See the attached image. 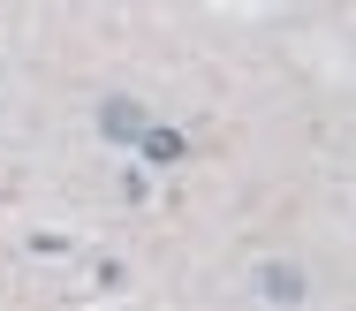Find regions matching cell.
Segmentation results:
<instances>
[{
    "label": "cell",
    "mask_w": 356,
    "mask_h": 311,
    "mask_svg": "<svg viewBox=\"0 0 356 311\" xmlns=\"http://www.w3.org/2000/svg\"><path fill=\"white\" fill-rule=\"evenodd\" d=\"M258 289H266L273 304H296V296H303V273H288V266H266V273H258Z\"/></svg>",
    "instance_id": "obj_1"
},
{
    "label": "cell",
    "mask_w": 356,
    "mask_h": 311,
    "mask_svg": "<svg viewBox=\"0 0 356 311\" xmlns=\"http://www.w3.org/2000/svg\"><path fill=\"white\" fill-rule=\"evenodd\" d=\"M137 129H144V114L129 99H114V106H106V137H137Z\"/></svg>",
    "instance_id": "obj_2"
},
{
    "label": "cell",
    "mask_w": 356,
    "mask_h": 311,
    "mask_svg": "<svg viewBox=\"0 0 356 311\" xmlns=\"http://www.w3.org/2000/svg\"><path fill=\"white\" fill-rule=\"evenodd\" d=\"M144 159H182V137L175 129H144Z\"/></svg>",
    "instance_id": "obj_3"
}]
</instances>
